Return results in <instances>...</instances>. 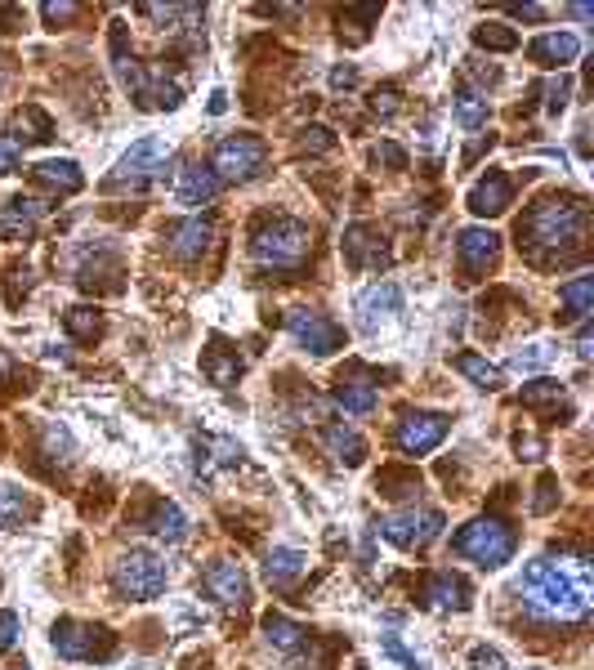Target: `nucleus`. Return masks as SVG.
<instances>
[{
    "mask_svg": "<svg viewBox=\"0 0 594 670\" xmlns=\"http://www.w3.org/2000/svg\"><path fill=\"white\" fill-rule=\"evenodd\" d=\"M14 139H18V143H50V139H54L50 117H45L41 108H23V112L14 117Z\"/></svg>",
    "mask_w": 594,
    "mask_h": 670,
    "instance_id": "nucleus-34",
    "label": "nucleus"
},
{
    "mask_svg": "<svg viewBox=\"0 0 594 670\" xmlns=\"http://www.w3.org/2000/svg\"><path fill=\"white\" fill-rule=\"evenodd\" d=\"M251 255L268 268H300L309 255V224L291 215H273L255 228L251 237Z\"/></svg>",
    "mask_w": 594,
    "mask_h": 670,
    "instance_id": "nucleus-4",
    "label": "nucleus"
},
{
    "mask_svg": "<svg viewBox=\"0 0 594 670\" xmlns=\"http://www.w3.org/2000/svg\"><path fill=\"white\" fill-rule=\"evenodd\" d=\"M563 398V385L559 380H536V385H523V402L528 407H541V402H559Z\"/></svg>",
    "mask_w": 594,
    "mask_h": 670,
    "instance_id": "nucleus-41",
    "label": "nucleus"
},
{
    "mask_svg": "<svg viewBox=\"0 0 594 670\" xmlns=\"http://www.w3.org/2000/svg\"><path fill=\"white\" fill-rule=\"evenodd\" d=\"M344 264L353 268V273H367V268H389V246H385V237L376 233L371 224H349L344 228Z\"/></svg>",
    "mask_w": 594,
    "mask_h": 670,
    "instance_id": "nucleus-11",
    "label": "nucleus"
},
{
    "mask_svg": "<svg viewBox=\"0 0 594 670\" xmlns=\"http://www.w3.org/2000/svg\"><path fill=\"white\" fill-rule=\"evenodd\" d=\"M371 157L385 161L389 170H402V166H407V152H402L398 143H389V139H385V143H376V152H371Z\"/></svg>",
    "mask_w": 594,
    "mask_h": 670,
    "instance_id": "nucleus-46",
    "label": "nucleus"
},
{
    "mask_svg": "<svg viewBox=\"0 0 594 670\" xmlns=\"http://www.w3.org/2000/svg\"><path fill=\"white\" fill-rule=\"evenodd\" d=\"M206 595L219 599L224 608H242L246 603V572L228 559H215L206 568Z\"/></svg>",
    "mask_w": 594,
    "mask_h": 670,
    "instance_id": "nucleus-16",
    "label": "nucleus"
},
{
    "mask_svg": "<svg viewBox=\"0 0 594 670\" xmlns=\"http://www.w3.org/2000/svg\"><path fill=\"white\" fill-rule=\"evenodd\" d=\"M264 644L277 648V653H295V648L304 644V626L291 617H282V612H268L264 617Z\"/></svg>",
    "mask_w": 594,
    "mask_h": 670,
    "instance_id": "nucleus-28",
    "label": "nucleus"
},
{
    "mask_svg": "<svg viewBox=\"0 0 594 670\" xmlns=\"http://www.w3.org/2000/svg\"><path fill=\"white\" fill-rule=\"evenodd\" d=\"M452 429V416L443 411H407L394 429V447L402 456H429Z\"/></svg>",
    "mask_w": 594,
    "mask_h": 670,
    "instance_id": "nucleus-9",
    "label": "nucleus"
},
{
    "mask_svg": "<svg viewBox=\"0 0 594 670\" xmlns=\"http://www.w3.org/2000/svg\"><path fill=\"white\" fill-rule=\"evenodd\" d=\"M41 452L50 456L54 465H72V461H76V438H72V429L59 425V420H50V425L41 429Z\"/></svg>",
    "mask_w": 594,
    "mask_h": 670,
    "instance_id": "nucleus-33",
    "label": "nucleus"
},
{
    "mask_svg": "<svg viewBox=\"0 0 594 670\" xmlns=\"http://www.w3.org/2000/svg\"><path fill=\"white\" fill-rule=\"evenodd\" d=\"M268 148L255 134H228V139L215 143V157H210V170H215L219 184H251V179L264 175Z\"/></svg>",
    "mask_w": 594,
    "mask_h": 670,
    "instance_id": "nucleus-7",
    "label": "nucleus"
},
{
    "mask_svg": "<svg viewBox=\"0 0 594 670\" xmlns=\"http://www.w3.org/2000/svg\"><path fill=\"white\" fill-rule=\"evenodd\" d=\"M32 179H36V184H45V188H54V193H81V188H85V175H81V166H76L72 157L36 161Z\"/></svg>",
    "mask_w": 594,
    "mask_h": 670,
    "instance_id": "nucleus-23",
    "label": "nucleus"
},
{
    "mask_svg": "<svg viewBox=\"0 0 594 670\" xmlns=\"http://www.w3.org/2000/svg\"><path fill=\"white\" fill-rule=\"evenodd\" d=\"M376 402H380V394L367 376H349L335 385V407H344L349 416H367V411H376Z\"/></svg>",
    "mask_w": 594,
    "mask_h": 670,
    "instance_id": "nucleus-24",
    "label": "nucleus"
},
{
    "mask_svg": "<svg viewBox=\"0 0 594 670\" xmlns=\"http://www.w3.org/2000/svg\"><path fill=\"white\" fill-rule=\"evenodd\" d=\"M447 528V519L438 510H394V514H385V519L376 523V532L385 536L389 545H398V550H425V545H434L438 536H443Z\"/></svg>",
    "mask_w": 594,
    "mask_h": 670,
    "instance_id": "nucleus-8",
    "label": "nucleus"
},
{
    "mask_svg": "<svg viewBox=\"0 0 594 670\" xmlns=\"http://www.w3.org/2000/svg\"><path fill=\"white\" fill-rule=\"evenodd\" d=\"M469 666H474V670H505V657L496 653V648H487V644H474V648H469Z\"/></svg>",
    "mask_w": 594,
    "mask_h": 670,
    "instance_id": "nucleus-44",
    "label": "nucleus"
},
{
    "mask_svg": "<svg viewBox=\"0 0 594 670\" xmlns=\"http://www.w3.org/2000/svg\"><path fill=\"white\" fill-rule=\"evenodd\" d=\"M586 237V206L577 197H545L528 210V219L519 224V246H528L532 260H541L545 251L563 255Z\"/></svg>",
    "mask_w": 594,
    "mask_h": 670,
    "instance_id": "nucleus-2",
    "label": "nucleus"
},
{
    "mask_svg": "<svg viewBox=\"0 0 594 670\" xmlns=\"http://www.w3.org/2000/svg\"><path fill=\"white\" fill-rule=\"evenodd\" d=\"M559 358V344L554 340H532L523 344V349L510 353V371H523V376H532V371H545L550 362Z\"/></svg>",
    "mask_w": 594,
    "mask_h": 670,
    "instance_id": "nucleus-30",
    "label": "nucleus"
},
{
    "mask_svg": "<svg viewBox=\"0 0 594 670\" xmlns=\"http://www.w3.org/2000/svg\"><path fill=\"white\" fill-rule=\"evenodd\" d=\"M528 59L541 63V67H568L581 59V36L572 32H545L536 36V41L528 45Z\"/></svg>",
    "mask_w": 594,
    "mask_h": 670,
    "instance_id": "nucleus-19",
    "label": "nucleus"
},
{
    "mask_svg": "<svg viewBox=\"0 0 594 670\" xmlns=\"http://www.w3.org/2000/svg\"><path fill=\"white\" fill-rule=\"evenodd\" d=\"M45 201H36V197H14L9 206H0V237L5 242H27V237L36 233V219L45 215Z\"/></svg>",
    "mask_w": 594,
    "mask_h": 670,
    "instance_id": "nucleus-15",
    "label": "nucleus"
},
{
    "mask_svg": "<svg viewBox=\"0 0 594 670\" xmlns=\"http://www.w3.org/2000/svg\"><path fill=\"white\" fill-rule=\"evenodd\" d=\"M474 45H478V50L510 54V50H519V32L505 27V23H483V27H474Z\"/></svg>",
    "mask_w": 594,
    "mask_h": 670,
    "instance_id": "nucleus-35",
    "label": "nucleus"
},
{
    "mask_svg": "<svg viewBox=\"0 0 594 670\" xmlns=\"http://www.w3.org/2000/svg\"><path fill=\"white\" fill-rule=\"evenodd\" d=\"M514 18H528V23H541L545 18V5H510Z\"/></svg>",
    "mask_w": 594,
    "mask_h": 670,
    "instance_id": "nucleus-52",
    "label": "nucleus"
},
{
    "mask_svg": "<svg viewBox=\"0 0 594 670\" xmlns=\"http://www.w3.org/2000/svg\"><path fill=\"white\" fill-rule=\"evenodd\" d=\"M577 353H581V358H590V353H594V340H590V318L581 322V331H577Z\"/></svg>",
    "mask_w": 594,
    "mask_h": 670,
    "instance_id": "nucleus-53",
    "label": "nucleus"
},
{
    "mask_svg": "<svg viewBox=\"0 0 594 670\" xmlns=\"http://www.w3.org/2000/svg\"><path fill=\"white\" fill-rule=\"evenodd\" d=\"M496 251H501V237L492 233V228H461V237H456V255H461L465 273H483L487 264L496 260Z\"/></svg>",
    "mask_w": 594,
    "mask_h": 670,
    "instance_id": "nucleus-17",
    "label": "nucleus"
},
{
    "mask_svg": "<svg viewBox=\"0 0 594 670\" xmlns=\"http://www.w3.org/2000/svg\"><path fill=\"white\" fill-rule=\"evenodd\" d=\"M139 14L175 32V23H184V18H197L201 9H197V5H139Z\"/></svg>",
    "mask_w": 594,
    "mask_h": 670,
    "instance_id": "nucleus-38",
    "label": "nucleus"
},
{
    "mask_svg": "<svg viewBox=\"0 0 594 670\" xmlns=\"http://www.w3.org/2000/svg\"><path fill=\"white\" fill-rule=\"evenodd\" d=\"M23 670H27V666H23Z\"/></svg>",
    "mask_w": 594,
    "mask_h": 670,
    "instance_id": "nucleus-57",
    "label": "nucleus"
},
{
    "mask_svg": "<svg viewBox=\"0 0 594 670\" xmlns=\"http://www.w3.org/2000/svg\"><path fill=\"white\" fill-rule=\"evenodd\" d=\"M322 447H327V456H331V461H340L344 469H358L362 461H367V438H362L353 425L322 429Z\"/></svg>",
    "mask_w": 594,
    "mask_h": 670,
    "instance_id": "nucleus-21",
    "label": "nucleus"
},
{
    "mask_svg": "<svg viewBox=\"0 0 594 670\" xmlns=\"http://www.w3.org/2000/svg\"><path fill=\"white\" fill-rule=\"evenodd\" d=\"M18 639H23V621H18V612H0V653H9Z\"/></svg>",
    "mask_w": 594,
    "mask_h": 670,
    "instance_id": "nucleus-43",
    "label": "nucleus"
},
{
    "mask_svg": "<svg viewBox=\"0 0 594 670\" xmlns=\"http://www.w3.org/2000/svg\"><path fill=\"white\" fill-rule=\"evenodd\" d=\"M224 112H228V94L215 90V94H210V117H224Z\"/></svg>",
    "mask_w": 594,
    "mask_h": 670,
    "instance_id": "nucleus-54",
    "label": "nucleus"
},
{
    "mask_svg": "<svg viewBox=\"0 0 594 670\" xmlns=\"http://www.w3.org/2000/svg\"><path fill=\"white\" fill-rule=\"evenodd\" d=\"M514 447H519V456H523V461H541V456H545V447H541V438H519V443H514Z\"/></svg>",
    "mask_w": 594,
    "mask_h": 670,
    "instance_id": "nucleus-50",
    "label": "nucleus"
},
{
    "mask_svg": "<svg viewBox=\"0 0 594 670\" xmlns=\"http://www.w3.org/2000/svg\"><path fill=\"white\" fill-rule=\"evenodd\" d=\"M27 519V492L14 483H0V532L18 528Z\"/></svg>",
    "mask_w": 594,
    "mask_h": 670,
    "instance_id": "nucleus-36",
    "label": "nucleus"
},
{
    "mask_svg": "<svg viewBox=\"0 0 594 670\" xmlns=\"http://www.w3.org/2000/svg\"><path fill=\"white\" fill-rule=\"evenodd\" d=\"M166 242H170V255H175V260H201V255L215 246V224L201 215L175 219V224L166 228Z\"/></svg>",
    "mask_w": 594,
    "mask_h": 670,
    "instance_id": "nucleus-13",
    "label": "nucleus"
},
{
    "mask_svg": "<svg viewBox=\"0 0 594 670\" xmlns=\"http://www.w3.org/2000/svg\"><path fill=\"white\" fill-rule=\"evenodd\" d=\"M99 635H103V630L90 626V621H59L54 635H50V644H54V653H59L63 662H90Z\"/></svg>",
    "mask_w": 594,
    "mask_h": 670,
    "instance_id": "nucleus-14",
    "label": "nucleus"
},
{
    "mask_svg": "<svg viewBox=\"0 0 594 670\" xmlns=\"http://www.w3.org/2000/svg\"><path fill=\"white\" fill-rule=\"evenodd\" d=\"M170 193H175L179 206H206L219 193V179L210 166H184L175 175V184H170Z\"/></svg>",
    "mask_w": 594,
    "mask_h": 670,
    "instance_id": "nucleus-18",
    "label": "nucleus"
},
{
    "mask_svg": "<svg viewBox=\"0 0 594 670\" xmlns=\"http://www.w3.org/2000/svg\"><path fill=\"white\" fill-rule=\"evenodd\" d=\"M188 528H193V523H188L184 505H175V501H161L157 514H152V536L166 545H179L188 536Z\"/></svg>",
    "mask_w": 594,
    "mask_h": 670,
    "instance_id": "nucleus-27",
    "label": "nucleus"
},
{
    "mask_svg": "<svg viewBox=\"0 0 594 670\" xmlns=\"http://www.w3.org/2000/svg\"><path fill=\"white\" fill-rule=\"evenodd\" d=\"M331 85H335V90H349V85H358V67H353V63L335 67V72H331Z\"/></svg>",
    "mask_w": 594,
    "mask_h": 670,
    "instance_id": "nucleus-49",
    "label": "nucleus"
},
{
    "mask_svg": "<svg viewBox=\"0 0 594 670\" xmlns=\"http://www.w3.org/2000/svg\"><path fill=\"white\" fill-rule=\"evenodd\" d=\"M41 18H45V23H72L76 5H72V0H63V5H41Z\"/></svg>",
    "mask_w": 594,
    "mask_h": 670,
    "instance_id": "nucleus-47",
    "label": "nucleus"
},
{
    "mask_svg": "<svg viewBox=\"0 0 594 670\" xmlns=\"http://www.w3.org/2000/svg\"><path fill=\"white\" fill-rule=\"evenodd\" d=\"M568 94H572V76H554V81L545 85V112L559 117V112L568 108Z\"/></svg>",
    "mask_w": 594,
    "mask_h": 670,
    "instance_id": "nucleus-40",
    "label": "nucleus"
},
{
    "mask_svg": "<svg viewBox=\"0 0 594 670\" xmlns=\"http://www.w3.org/2000/svg\"><path fill=\"white\" fill-rule=\"evenodd\" d=\"M456 371L474 380V389H483V394H496V389L505 385L501 367H492V362L478 358V353H456Z\"/></svg>",
    "mask_w": 594,
    "mask_h": 670,
    "instance_id": "nucleus-29",
    "label": "nucleus"
},
{
    "mask_svg": "<svg viewBox=\"0 0 594 670\" xmlns=\"http://www.w3.org/2000/svg\"><path fill=\"white\" fill-rule=\"evenodd\" d=\"M353 309H358V327H362V331H380L389 318H394V313H402V286H394V282H371L367 291H358Z\"/></svg>",
    "mask_w": 594,
    "mask_h": 670,
    "instance_id": "nucleus-12",
    "label": "nucleus"
},
{
    "mask_svg": "<svg viewBox=\"0 0 594 670\" xmlns=\"http://www.w3.org/2000/svg\"><path fill=\"white\" fill-rule=\"evenodd\" d=\"M9 170H18V148H14V143L0 139V179H5Z\"/></svg>",
    "mask_w": 594,
    "mask_h": 670,
    "instance_id": "nucleus-51",
    "label": "nucleus"
},
{
    "mask_svg": "<svg viewBox=\"0 0 594 670\" xmlns=\"http://www.w3.org/2000/svg\"><path fill=\"white\" fill-rule=\"evenodd\" d=\"M304 568H309V559H304L300 550H291V545H277V550H268V559H264V572H268L273 586H291V581H300Z\"/></svg>",
    "mask_w": 594,
    "mask_h": 670,
    "instance_id": "nucleus-25",
    "label": "nucleus"
},
{
    "mask_svg": "<svg viewBox=\"0 0 594 670\" xmlns=\"http://www.w3.org/2000/svg\"><path fill=\"white\" fill-rule=\"evenodd\" d=\"M45 358H50V362H67V349H63V344H50V353H45Z\"/></svg>",
    "mask_w": 594,
    "mask_h": 670,
    "instance_id": "nucleus-55",
    "label": "nucleus"
},
{
    "mask_svg": "<svg viewBox=\"0 0 594 670\" xmlns=\"http://www.w3.org/2000/svg\"><path fill=\"white\" fill-rule=\"evenodd\" d=\"M559 304L572 313V318L586 322L590 309H594V277L581 273V277H572V282H563V286H559Z\"/></svg>",
    "mask_w": 594,
    "mask_h": 670,
    "instance_id": "nucleus-31",
    "label": "nucleus"
},
{
    "mask_svg": "<svg viewBox=\"0 0 594 670\" xmlns=\"http://www.w3.org/2000/svg\"><path fill=\"white\" fill-rule=\"evenodd\" d=\"M398 108H402V103H398V90H394V85H385V90H376V94H371V112H376L380 121L398 117Z\"/></svg>",
    "mask_w": 594,
    "mask_h": 670,
    "instance_id": "nucleus-42",
    "label": "nucleus"
},
{
    "mask_svg": "<svg viewBox=\"0 0 594 670\" xmlns=\"http://www.w3.org/2000/svg\"><path fill=\"white\" fill-rule=\"evenodd\" d=\"M532 617L577 626L594 612V568L586 554H545L532 559L514 581Z\"/></svg>",
    "mask_w": 594,
    "mask_h": 670,
    "instance_id": "nucleus-1",
    "label": "nucleus"
},
{
    "mask_svg": "<svg viewBox=\"0 0 594 670\" xmlns=\"http://www.w3.org/2000/svg\"><path fill=\"white\" fill-rule=\"evenodd\" d=\"M5 371H9V358H5V353H0V376H5Z\"/></svg>",
    "mask_w": 594,
    "mask_h": 670,
    "instance_id": "nucleus-56",
    "label": "nucleus"
},
{
    "mask_svg": "<svg viewBox=\"0 0 594 670\" xmlns=\"http://www.w3.org/2000/svg\"><path fill=\"white\" fill-rule=\"evenodd\" d=\"M286 335H291L295 344H300L304 353H313V358H327L344 344V331L335 327L327 313H309V309H291L286 313Z\"/></svg>",
    "mask_w": 594,
    "mask_h": 670,
    "instance_id": "nucleus-10",
    "label": "nucleus"
},
{
    "mask_svg": "<svg viewBox=\"0 0 594 670\" xmlns=\"http://www.w3.org/2000/svg\"><path fill=\"white\" fill-rule=\"evenodd\" d=\"M425 603L434 612H469L474 590H469L461 577H452V572H438V577H429V586H425Z\"/></svg>",
    "mask_w": 594,
    "mask_h": 670,
    "instance_id": "nucleus-20",
    "label": "nucleus"
},
{
    "mask_svg": "<svg viewBox=\"0 0 594 670\" xmlns=\"http://www.w3.org/2000/svg\"><path fill=\"white\" fill-rule=\"evenodd\" d=\"M201 371L210 376V385H219V389H228V385H237V376H242V358L237 353H228L224 344H210L206 349V358H201Z\"/></svg>",
    "mask_w": 594,
    "mask_h": 670,
    "instance_id": "nucleus-26",
    "label": "nucleus"
},
{
    "mask_svg": "<svg viewBox=\"0 0 594 670\" xmlns=\"http://www.w3.org/2000/svg\"><path fill=\"white\" fill-rule=\"evenodd\" d=\"M452 121L461 130H483L487 126V94L478 90H461L452 99Z\"/></svg>",
    "mask_w": 594,
    "mask_h": 670,
    "instance_id": "nucleus-32",
    "label": "nucleus"
},
{
    "mask_svg": "<svg viewBox=\"0 0 594 670\" xmlns=\"http://www.w3.org/2000/svg\"><path fill=\"white\" fill-rule=\"evenodd\" d=\"M510 197H514L510 179L492 170L487 179H478V184L469 188V210H474V215H505V210H510Z\"/></svg>",
    "mask_w": 594,
    "mask_h": 670,
    "instance_id": "nucleus-22",
    "label": "nucleus"
},
{
    "mask_svg": "<svg viewBox=\"0 0 594 670\" xmlns=\"http://www.w3.org/2000/svg\"><path fill=\"white\" fill-rule=\"evenodd\" d=\"M331 143H335V134H331L327 126H309V130L300 134V148H304V152H327Z\"/></svg>",
    "mask_w": 594,
    "mask_h": 670,
    "instance_id": "nucleus-45",
    "label": "nucleus"
},
{
    "mask_svg": "<svg viewBox=\"0 0 594 670\" xmlns=\"http://www.w3.org/2000/svg\"><path fill=\"white\" fill-rule=\"evenodd\" d=\"M380 653H385L389 662H398L402 670H425V662H420L416 653H407V648H402V639H398V635H389V630L380 635Z\"/></svg>",
    "mask_w": 594,
    "mask_h": 670,
    "instance_id": "nucleus-39",
    "label": "nucleus"
},
{
    "mask_svg": "<svg viewBox=\"0 0 594 670\" xmlns=\"http://www.w3.org/2000/svg\"><path fill=\"white\" fill-rule=\"evenodd\" d=\"M452 550L461 554V559L478 563V568H505V563L514 559V550H519V536L505 519H469L461 532L452 536Z\"/></svg>",
    "mask_w": 594,
    "mask_h": 670,
    "instance_id": "nucleus-3",
    "label": "nucleus"
},
{
    "mask_svg": "<svg viewBox=\"0 0 594 670\" xmlns=\"http://www.w3.org/2000/svg\"><path fill=\"white\" fill-rule=\"evenodd\" d=\"M67 335L72 340H94L99 335V309H90V304H76V309H67Z\"/></svg>",
    "mask_w": 594,
    "mask_h": 670,
    "instance_id": "nucleus-37",
    "label": "nucleus"
},
{
    "mask_svg": "<svg viewBox=\"0 0 594 670\" xmlns=\"http://www.w3.org/2000/svg\"><path fill=\"white\" fill-rule=\"evenodd\" d=\"M554 487H559V483H554V478H541V487H536V492H541V496H536V501H532V510H536V514H545V510H550V505H554Z\"/></svg>",
    "mask_w": 594,
    "mask_h": 670,
    "instance_id": "nucleus-48",
    "label": "nucleus"
},
{
    "mask_svg": "<svg viewBox=\"0 0 594 670\" xmlns=\"http://www.w3.org/2000/svg\"><path fill=\"white\" fill-rule=\"evenodd\" d=\"M170 161V139H161V134H143L139 143H130V152H121L117 170L108 175V184L103 188H134V193H143V188L157 179V170H166Z\"/></svg>",
    "mask_w": 594,
    "mask_h": 670,
    "instance_id": "nucleus-6",
    "label": "nucleus"
},
{
    "mask_svg": "<svg viewBox=\"0 0 594 670\" xmlns=\"http://www.w3.org/2000/svg\"><path fill=\"white\" fill-rule=\"evenodd\" d=\"M166 581H170L166 563H161L152 550H143V545H130V550L112 563V590H117L121 599H130V603L161 599V595H166Z\"/></svg>",
    "mask_w": 594,
    "mask_h": 670,
    "instance_id": "nucleus-5",
    "label": "nucleus"
}]
</instances>
